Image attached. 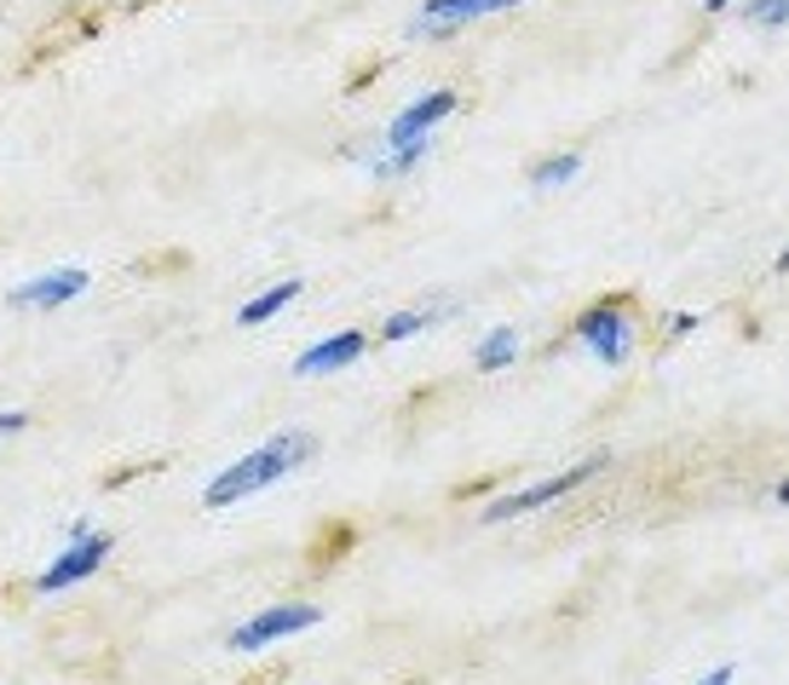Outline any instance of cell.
<instances>
[{
    "mask_svg": "<svg viewBox=\"0 0 789 685\" xmlns=\"http://www.w3.org/2000/svg\"><path fill=\"white\" fill-rule=\"evenodd\" d=\"M519 7V0H427L421 18H416V36H444V29H456L467 18H485V12H507Z\"/></svg>",
    "mask_w": 789,
    "mask_h": 685,
    "instance_id": "8",
    "label": "cell"
},
{
    "mask_svg": "<svg viewBox=\"0 0 789 685\" xmlns=\"http://www.w3.org/2000/svg\"><path fill=\"white\" fill-rule=\"evenodd\" d=\"M300 461H312V438L305 432H283V438H271V443H260L254 456H243L236 467H225L214 485H208V507H231V501H243V496H254V490H265V485H277L283 472H294Z\"/></svg>",
    "mask_w": 789,
    "mask_h": 685,
    "instance_id": "1",
    "label": "cell"
},
{
    "mask_svg": "<svg viewBox=\"0 0 789 685\" xmlns=\"http://www.w3.org/2000/svg\"><path fill=\"white\" fill-rule=\"evenodd\" d=\"M363 346H369V340H363L358 329L334 334V340H318L312 352H300L294 374H329V369H347V363H358V358H363Z\"/></svg>",
    "mask_w": 789,
    "mask_h": 685,
    "instance_id": "9",
    "label": "cell"
},
{
    "mask_svg": "<svg viewBox=\"0 0 789 685\" xmlns=\"http://www.w3.org/2000/svg\"><path fill=\"white\" fill-rule=\"evenodd\" d=\"M513 352H519V340H513V329H490L485 340H478V369H485V374H496V369H507V363H513Z\"/></svg>",
    "mask_w": 789,
    "mask_h": 685,
    "instance_id": "12",
    "label": "cell"
},
{
    "mask_svg": "<svg viewBox=\"0 0 789 685\" xmlns=\"http://www.w3.org/2000/svg\"><path fill=\"white\" fill-rule=\"evenodd\" d=\"M732 7V0H709V12H727Z\"/></svg>",
    "mask_w": 789,
    "mask_h": 685,
    "instance_id": "17",
    "label": "cell"
},
{
    "mask_svg": "<svg viewBox=\"0 0 789 685\" xmlns=\"http://www.w3.org/2000/svg\"><path fill=\"white\" fill-rule=\"evenodd\" d=\"M323 623V610L318 605H271V610H260L254 623H243L231 634V645L236 650H265V645H277V639H289V634H305V628H318Z\"/></svg>",
    "mask_w": 789,
    "mask_h": 685,
    "instance_id": "5",
    "label": "cell"
},
{
    "mask_svg": "<svg viewBox=\"0 0 789 685\" xmlns=\"http://www.w3.org/2000/svg\"><path fill=\"white\" fill-rule=\"evenodd\" d=\"M789 18V0H754L749 7V23H761V29H783Z\"/></svg>",
    "mask_w": 789,
    "mask_h": 685,
    "instance_id": "14",
    "label": "cell"
},
{
    "mask_svg": "<svg viewBox=\"0 0 789 685\" xmlns=\"http://www.w3.org/2000/svg\"><path fill=\"white\" fill-rule=\"evenodd\" d=\"M594 472H605V456H594V461H576V467H571V472H559V478H542V485H530V490H513V496L490 501V507H485V525L519 519V512H536V507H547V501H559V496H571L576 485H588Z\"/></svg>",
    "mask_w": 789,
    "mask_h": 685,
    "instance_id": "2",
    "label": "cell"
},
{
    "mask_svg": "<svg viewBox=\"0 0 789 685\" xmlns=\"http://www.w3.org/2000/svg\"><path fill=\"white\" fill-rule=\"evenodd\" d=\"M576 340H582V346H588L605 369L629 363V352H634V329H629V317H623V305H594V312H582V317H576Z\"/></svg>",
    "mask_w": 789,
    "mask_h": 685,
    "instance_id": "3",
    "label": "cell"
},
{
    "mask_svg": "<svg viewBox=\"0 0 789 685\" xmlns=\"http://www.w3.org/2000/svg\"><path fill=\"white\" fill-rule=\"evenodd\" d=\"M444 312H398V317H387V340H409V334H421V329H432Z\"/></svg>",
    "mask_w": 789,
    "mask_h": 685,
    "instance_id": "13",
    "label": "cell"
},
{
    "mask_svg": "<svg viewBox=\"0 0 789 685\" xmlns=\"http://www.w3.org/2000/svg\"><path fill=\"white\" fill-rule=\"evenodd\" d=\"M110 547H116V541H110L105 530H98V536H92V530H87V536H70V547H64V554H58V559L41 570V581H36V588H41V594L76 588V581H87L98 565L110 559Z\"/></svg>",
    "mask_w": 789,
    "mask_h": 685,
    "instance_id": "4",
    "label": "cell"
},
{
    "mask_svg": "<svg viewBox=\"0 0 789 685\" xmlns=\"http://www.w3.org/2000/svg\"><path fill=\"white\" fill-rule=\"evenodd\" d=\"M576 174H582V156H571V150H565V156L536 162V167H530V185H536V190H559V185H571Z\"/></svg>",
    "mask_w": 789,
    "mask_h": 685,
    "instance_id": "11",
    "label": "cell"
},
{
    "mask_svg": "<svg viewBox=\"0 0 789 685\" xmlns=\"http://www.w3.org/2000/svg\"><path fill=\"white\" fill-rule=\"evenodd\" d=\"M294 294H300V277H289V283H277V288H265L260 300H249L243 312H236V323H249V329H254V323H265V317H277Z\"/></svg>",
    "mask_w": 789,
    "mask_h": 685,
    "instance_id": "10",
    "label": "cell"
},
{
    "mask_svg": "<svg viewBox=\"0 0 789 685\" xmlns=\"http://www.w3.org/2000/svg\"><path fill=\"white\" fill-rule=\"evenodd\" d=\"M29 427V415H18V409H7V415H0V438H7V432H23Z\"/></svg>",
    "mask_w": 789,
    "mask_h": 685,
    "instance_id": "15",
    "label": "cell"
},
{
    "mask_svg": "<svg viewBox=\"0 0 789 685\" xmlns=\"http://www.w3.org/2000/svg\"><path fill=\"white\" fill-rule=\"evenodd\" d=\"M698 329V317L692 312H680V317H669V334H692Z\"/></svg>",
    "mask_w": 789,
    "mask_h": 685,
    "instance_id": "16",
    "label": "cell"
},
{
    "mask_svg": "<svg viewBox=\"0 0 789 685\" xmlns=\"http://www.w3.org/2000/svg\"><path fill=\"white\" fill-rule=\"evenodd\" d=\"M456 110V92L450 87H438V92H427V98H416V105H409L392 127H387V145L392 150H403V145H421L427 139V133L444 121V116H450Z\"/></svg>",
    "mask_w": 789,
    "mask_h": 685,
    "instance_id": "6",
    "label": "cell"
},
{
    "mask_svg": "<svg viewBox=\"0 0 789 685\" xmlns=\"http://www.w3.org/2000/svg\"><path fill=\"white\" fill-rule=\"evenodd\" d=\"M87 271L81 265H70V271H47V277H36V283H18L7 300L12 305H70V300H81L87 294Z\"/></svg>",
    "mask_w": 789,
    "mask_h": 685,
    "instance_id": "7",
    "label": "cell"
}]
</instances>
